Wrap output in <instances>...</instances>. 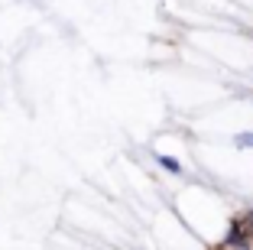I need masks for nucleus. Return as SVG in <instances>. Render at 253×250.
Listing matches in <instances>:
<instances>
[{"mask_svg": "<svg viewBox=\"0 0 253 250\" xmlns=\"http://www.w3.org/2000/svg\"><path fill=\"white\" fill-rule=\"evenodd\" d=\"M159 162H163V166H166L169 172H179V162L172 159V156H159Z\"/></svg>", "mask_w": 253, "mask_h": 250, "instance_id": "nucleus-1", "label": "nucleus"}, {"mask_svg": "<svg viewBox=\"0 0 253 250\" xmlns=\"http://www.w3.org/2000/svg\"><path fill=\"white\" fill-rule=\"evenodd\" d=\"M244 228H247V234H250V241H253V211L244 214Z\"/></svg>", "mask_w": 253, "mask_h": 250, "instance_id": "nucleus-2", "label": "nucleus"}, {"mask_svg": "<svg viewBox=\"0 0 253 250\" xmlns=\"http://www.w3.org/2000/svg\"><path fill=\"white\" fill-rule=\"evenodd\" d=\"M237 147H253V133H240V137H237Z\"/></svg>", "mask_w": 253, "mask_h": 250, "instance_id": "nucleus-3", "label": "nucleus"}]
</instances>
